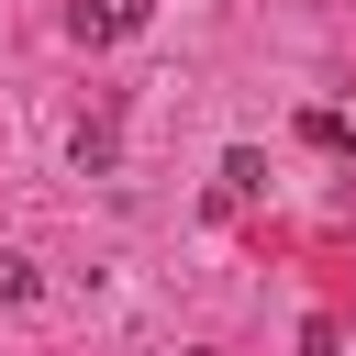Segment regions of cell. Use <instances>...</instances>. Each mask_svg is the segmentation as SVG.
<instances>
[{"label":"cell","mask_w":356,"mask_h":356,"mask_svg":"<svg viewBox=\"0 0 356 356\" xmlns=\"http://www.w3.org/2000/svg\"><path fill=\"white\" fill-rule=\"evenodd\" d=\"M145 11L156 0H67V33L78 44H122V33H145Z\"/></svg>","instance_id":"1"},{"label":"cell","mask_w":356,"mask_h":356,"mask_svg":"<svg viewBox=\"0 0 356 356\" xmlns=\"http://www.w3.org/2000/svg\"><path fill=\"white\" fill-rule=\"evenodd\" d=\"M256 189H267V156H256V145H234V156H222V178H211V200H256Z\"/></svg>","instance_id":"2"},{"label":"cell","mask_w":356,"mask_h":356,"mask_svg":"<svg viewBox=\"0 0 356 356\" xmlns=\"http://www.w3.org/2000/svg\"><path fill=\"white\" fill-rule=\"evenodd\" d=\"M22 300H44V267L22 245H0V312H22Z\"/></svg>","instance_id":"3"},{"label":"cell","mask_w":356,"mask_h":356,"mask_svg":"<svg viewBox=\"0 0 356 356\" xmlns=\"http://www.w3.org/2000/svg\"><path fill=\"white\" fill-rule=\"evenodd\" d=\"M111 145H122V122H111V111H100V122H78V178H100V167H111Z\"/></svg>","instance_id":"4"},{"label":"cell","mask_w":356,"mask_h":356,"mask_svg":"<svg viewBox=\"0 0 356 356\" xmlns=\"http://www.w3.org/2000/svg\"><path fill=\"white\" fill-rule=\"evenodd\" d=\"M300 356H334V323H300Z\"/></svg>","instance_id":"5"}]
</instances>
